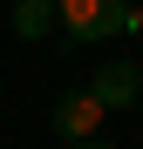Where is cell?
<instances>
[{"mask_svg": "<svg viewBox=\"0 0 143 149\" xmlns=\"http://www.w3.org/2000/svg\"><path fill=\"white\" fill-rule=\"evenodd\" d=\"M61 34L68 41H123L136 34V7L130 0H61Z\"/></svg>", "mask_w": 143, "mask_h": 149, "instance_id": "1", "label": "cell"}, {"mask_svg": "<svg viewBox=\"0 0 143 149\" xmlns=\"http://www.w3.org/2000/svg\"><path fill=\"white\" fill-rule=\"evenodd\" d=\"M102 115H109V102H102L95 88H68L61 109H55V136H61V142H95Z\"/></svg>", "mask_w": 143, "mask_h": 149, "instance_id": "2", "label": "cell"}, {"mask_svg": "<svg viewBox=\"0 0 143 149\" xmlns=\"http://www.w3.org/2000/svg\"><path fill=\"white\" fill-rule=\"evenodd\" d=\"M89 88H95V95H102V102H109V109H130V102H136V95H143V68H136L130 54H116V61H102V68H95V74H89Z\"/></svg>", "mask_w": 143, "mask_h": 149, "instance_id": "3", "label": "cell"}, {"mask_svg": "<svg viewBox=\"0 0 143 149\" xmlns=\"http://www.w3.org/2000/svg\"><path fill=\"white\" fill-rule=\"evenodd\" d=\"M48 27H61V0H14V34L41 41Z\"/></svg>", "mask_w": 143, "mask_h": 149, "instance_id": "4", "label": "cell"}, {"mask_svg": "<svg viewBox=\"0 0 143 149\" xmlns=\"http://www.w3.org/2000/svg\"><path fill=\"white\" fill-rule=\"evenodd\" d=\"M68 149H109V142H68Z\"/></svg>", "mask_w": 143, "mask_h": 149, "instance_id": "5", "label": "cell"}]
</instances>
